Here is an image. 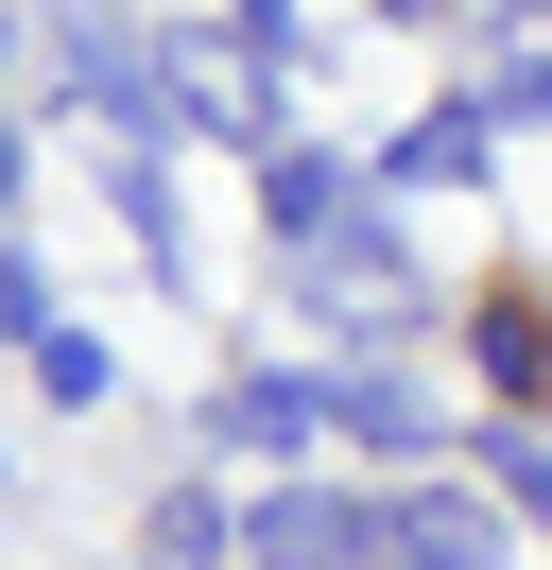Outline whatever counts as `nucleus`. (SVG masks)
Listing matches in <instances>:
<instances>
[{
  "label": "nucleus",
  "mask_w": 552,
  "mask_h": 570,
  "mask_svg": "<svg viewBox=\"0 0 552 570\" xmlns=\"http://www.w3.org/2000/svg\"><path fill=\"white\" fill-rule=\"evenodd\" d=\"M225 36H259V52H294V0H225Z\"/></svg>",
  "instance_id": "ddd939ff"
},
{
  "label": "nucleus",
  "mask_w": 552,
  "mask_h": 570,
  "mask_svg": "<svg viewBox=\"0 0 552 570\" xmlns=\"http://www.w3.org/2000/svg\"><path fill=\"white\" fill-rule=\"evenodd\" d=\"M483 466H501V519H552V432L501 415V432H483Z\"/></svg>",
  "instance_id": "1a4fd4ad"
},
{
  "label": "nucleus",
  "mask_w": 552,
  "mask_h": 570,
  "mask_svg": "<svg viewBox=\"0 0 552 570\" xmlns=\"http://www.w3.org/2000/svg\"><path fill=\"white\" fill-rule=\"evenodd\" d=\"M483 121H552V0L501 18V70H483Z\"/></svg>",
  "instance_id": "423d86ee"
},
{
  "label": "nucleus",
  "mask_w": 552,
  "mask_h": 570,
  "mask_svg": "<svg viewBox=\"0 0 552 570\" xmlns=\"http://www.w3.org/2000/svg\"><path fill=\"white\" fill-rule=\"evenodd\" d=\"M345 432H363V450H432V415H414L397 363H363V381H345Z\"/></svg>",
  "instance_id": "6e6552de"
},
{
  "label": "nucleus",
  "mask_w": 552,
  "mask_h": 570,
  "mask_svg": "<svg viewBox=\"0 0 552 570\" xmlns=\"http://www.w3.org/2000/svg\"><path fill=\"white\" fill-rule=\"evenodd\" d=\"M0 52H18V36H0Z\"/></svg>",
  "instance_id": "2eb2a0df"
},
{
  "label": "nucleus",
  "mask_w": 552,
  "mask_h": 570,
  "mask_svg": "<svg viewBox=\"0 0 552 570\" xmlns=\"http://www.w3.org/2000/svg\"><path fill=\"white\" fill-rule=\"evenodd\" d=\"M207 432H225V466H276V484H310V450L345 432L328 381H294V363H241L225 397H207Z\"/></svg>",
  "instance_id": "f03ea898"
},
{
  "label": "nucleus",
  "mask_w": 552,
  "mask_h": 570,
  "mask_svg": "<svg viewBox=\"0 0 552 570\" xmlns=\"http://www.w3.org/2000/svg\"><path fill=\"white\" fill-rule=\"evenodd\" d=\"M34 381H52V397H69V415H87V397H103V381H121V363H103V328H52V346H34Z\"/></svg>",
  "instance_id": "f8f14e48"
},
{
  "label": "nucleus",
  "mask_w": 552,
  "mask_h": 570,
  "mask_svg": "<svg viewBox=\"0 0 552 570\" xmlns=\"http://www.w3.org/2000/svg\"><path fill=\"white\" fill-rule=\"evenodd\" d=\"M241 553H259V570H363V553H379V519H363L345 484H276L259 519H241Z\"/></svg>",
  "instance_id": "7ed1b4c3"
},
{
  "label": "nucleus",
  "mask_w": 552,
  "mask_h": 570,
  "mask_svg": "<svg viewBox=\"0 0 552 570\" xmlns=\"http://www.w3.org/2000/svg\"><path fill=\"white\" fill-rule=\"evenodd\" d=\"M190 121V139H241V156H276V87H259V36H156V139Z\"/></svg>",
  "instance_id": "f257e3e1"
},
{
  "label": "nucleus",
  "mask_w": 552,
  "mask_h": 570,
  "mask_svg": "<svg viewBox=\"0 0 552 570\" xmlns=\"http://www.w3.org/2000/svg\"><path fill=\"white\" fill-rule=\"evenodd\" d=\"M259 225H276L294 259H328L345 225H363V174H345V156H310V139H276V156H259Z\"/></svg>",
  "instance_id": "20e7f679"
},
{
  "label": "nucleus",
  "mask_w": 552,
  "mask_h": 570,
  "mask_svg": "<svg viewBox=\"0 0 552 570\" xmlns=\"http://www.w3.org/2000/svg\"><path fill=\"white\" fill-rule=\"evenodd\" d=\"M52 328H69V312H52V277H34L18 243H0V346H52Z\"/></svg>",
  "instance_id": "9b49d317"
},
{
  "label": "nucleus",
  "mask_w": 552,
  "mask_h": 570,
  "mask_svg": "<svg viewBox=\"0 0 552 570\" xmlns=\"http://www.w3.org/2000/svg\"><path fill=\"white\" fill-rule=\"evenodd\" d=\"M0 208H18V121H0Z\"/></svg>",
  "instance_id": "4468645a"
},
{
  "label": "nucleus",
  "mask_w": 552,
  "mask_h": 570,
  "mask_svg": "<svg viewBox=\"0 0 552 570\" xmlns=\"http://www.w3.org/2000/svg\"><path fill=\"white\" fill-rule=\"evenodd\" d=\"M379 553H397V570H518V535H501V501H466V484H414L397 519H379Z\"/></svg>",
  "instance_id": "39448f33"
},
{
  "label": "nucleus",
  "mask_w": 552,
  "mask_h": 570,
  "mask_svg": "<svg viewBox=\"0 0 552 570\" xmlns=\"http://www.w3.org/2000/svg\"><path fill=\"white\" fill-rule=\"evenodd\" d=\"M483 363H501V381H552V312H535V294H501V312H483Z\"/></svg>",
  "instance_id": "9d476101"
},
{
  "label": "nucleus",
  "mask_w": 552,
  "mask_h": 570,
  "mask_svg": "<svg viewBox=\"0 0 552 570\" xmlns=\"http://www.w3.org/2000/svg\"><path fill=\"white\" fill-rule=\"evenodd\" d=\"M379 190H483V105L414 121V139H397V174H379Z\"/></svg>",
  "instance_id": "0eeeda50"
}]
</instances>
